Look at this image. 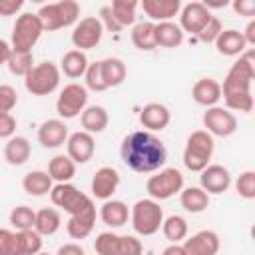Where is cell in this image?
<instances>
[{
  "label": "cell",
  "instance_id": "cell-5",
  "mask_svg": "<svg viewBox=\"0 0 255 255\" xmlns=\"http://www.w3.org/2000/svg\"><path fill=\"white\" fill-rule=\"evenodd\" d=\"M131 227L137 235L149 237L161 229L163 223V209L155 199H137L129 209Z\"/></svg>",
  "mask_w": 255,
  "mask_h": 255
},
{
  "label": "cell",
  "instance_id": "cell-42",
  "mask_svg": "<svg viewBox=\"0 0 255 255\" xmlns=\"http://www.w3.org/2000/svg\"><path fill=\"white\" fill-rule=\"evenodd\" d=\"M86 78V90H92V92H104L108 90L106 84H104V78H102V68H100V62H92L88 64V70L84 74Z\"/></svg>",
  "mask_w": 255,
  "mask_h": 255
},
{
  "label": "cell",
  "instance_id": "cell-4",
  "mask_svg": "<svg viewBox=\"0 0 255 255\" xmlns=\"http://www.w3.org/2000/svg\"><path fill=\"white\" fill-rule=\"evenodd\" d=\"M44 32H54L60 28H68L72 24H78L80 18V4L76 0H60V2H50L40 6V10L36 12Z\"/></svg>",
  "mask_w": 255,
  "mask_h": 255
},
{
  "label": "cell",
  "instance_id": "cell-28",
  "mask_svg": "<svg viewBox=\"0 0 255 255\" xmlns=\"http://www.w3.org/2000/svg\"><path fill=\"white\" fill-rule=\"evenodd\" d=\"M183 44V30L175 22L155 24V46L157 48H177Z\"/></svg>",
  "mask_w": 255,
  "mask_h": 255
},
{
  "label": "cell",
  "instance_id": "cell-25",
  "mask_svg": "<svg viewBox=\"0 0 255 255\" xmlns=\"http://www.w3.org/2000/svg\"><path fill=\"white\" fill-rule=\"evenodd\" d=\"M32 155V145L24 135H12L4 145V159L10 165H24Z\"/></svg>",
  "mask_w": 255,
  "mask_h": 255
},
{
  "label": "cell",
  "instance_id": "cell-6",
  "mask_svg": "<svg viewBox=\"0 0 255 255\" xmlns=\"http://www.w3.org/2000/svg\"><path fill=\"white\" fill-rule=\"evenodd\" d=\"M44 32V26L34 12H24L16 18L12 28V52H32L36 42L40 40Z\"/></svg>",
  "mask_w": 255,
  "mask_h": 255
},
{
  "label": "cell",
  "instance_id": "cell-19",
  "mask_svg": "<svg viewBox=\"0 0 255 255\" xmlns=\"http://www.w3.org/2000/svg\"><path fill=\"white\" fill-rule=\"evenodd\" d=\"M169 122H171V112L167 110V106L159 102L145 104L139 112V124L145 128V131H161L169 126Z\"/></svg>",
  "mask_w": 255,
  "mask_h": 255
},
{
  "label": "cell",
  "instance_id": "cell-50",
  "mask_svg": "<svg viewBox=\"0 0 255 255\" xmlns=\"http://www.w3.org/2000/svg\"><path fill=\"white\" fill-rule=\"evenodd\" d=\"M56 255H86V251L78 243H66L56 251Z\"/></svg>",
  "mask_w": 255,
  "mask_h": 255
},
{
  "label": "cell",
  "instance_id": "cell-17",
  "mask_svg": "<svg viewBox=\"0 0 255 255\" xmlns=\"http://www.w3.org/2000/svg\"><path fill=\"white\" fill-rule=\"evenodd\" d=\"M120 173L116 167H110V165H104L100 167L94 177H92V193L96 199H102V201H108L112 199V195L118 191L120 187Z\"/></svg>",
  "mask_w": 255,
  "mask_h": 255
},
{
  "label": "cell",
  "instance_id": "cell-24",
  "mask_svg": "<svg viewBox=\"0 0 255 255\" xmlns=\"http://www.w3.org/2000/svg\"><path fill=\"white\" fill-rule=\"evenodd\" d=\"M217 52L223 54V56H241L245 50H247V44H245V38L239 30H221V34L217 36V40L213 42Z\"/></svg>",
  "mask_w": 255,
  "mask_h": 255
},
{
  "label": "cell",
  "instance_id": "cell-34",
  "mask_svg": "<svg viewBox=\"0 0 255 255\" xmlns=\"http://www.w3.org/2000/svg\"><path fill=\"white\" fill-rule=\"evenodd\" d=\"M62 225L60 211L54 207H44L36 211V221H34V231H38L42 237L44 235H54Z\"/></svg>",
  "mask_w": 255,
  "mask_h": 255
},
{
  "label": "cell",
  "instance_id": "cell-39",
  "mask_svg": "<svg viewBox=\"0 0 255 255\" xmlns=\"http://www.w3.org/2000/svg\"><path fill=\"white\" fill-rule=\"evenodd\" d=\"M6 66L14 76L26 78L28 72L34 68V56H32V52H12Z\"/></svg>",
  "mask_w": 255,
  "mask_h": 255
},
{
  "label": "cell",
  "instance_id": "cell-46",
  "mask_svg": "<svg viewBox=\"0 0 255 255\" xmlns=\"http://www.w3.org/2000/svg\"><path fill=\"white\" fill-rule=\"evenodd\" d=\"M14 133H16V120H14V116L0 112V137L2 139H10Z\"/></svg>",
  "mask_w": 255,
  "mask_h": 255
},
{
  "label": "cell",
  "instance_id": "cell-16",
  "mask_svg": "<svg viewBox=\"0 0 255 255\" xmlns=\"http://www.w3.org/2000/svg\"><path fill=\"white\" fill-rule=\"evenodd\" d=\"M199 183H201V189L209 195H219L223 191L229 189L231 185V173L227 167L219 165V163H211L207 165L203 171H199Z\"/></svg>",
  "mask_w": 255,
  "mask_h": 255
},
{
  "label": "cell",
  "instance_id": "cell-11",
  "mask_svg": "<svg viewBox=\"0 0 255 255\" xmlns=\"http://www.w3.org/2000/svg\"><path fill=\"white\" fill-rule=\"evenodd\" d=\"M88 106V90L76 82L64 86L56 100V112L62 120H74L78 118Z\"/></svg>",
  "mask_w": 255,
  "mask_h": 255
},
{
  "label": "cell",
  "instance_id": "cell-26",
  "mask_svg": "<svg viewBox=\"0 0 255 255\" xmlns=\"http://www.w3.org/2000/svg\"><path fill=\"white\" fill-rule=\"evenodd\" d=\"M80 122L84 131L94 135V133H102L108 128L110 116L104 106H86V110L80 114Z\"/></svg>",
  "mask_w": 255,
  "mask_h": 255
},
{
  "label": "cell",
  "instance_id": "cell-41",
  "mask_svg": "<svg viewBox=\"0 0 255 255\" xmlns=\"http://www.w3.org/2000/svg\"><path fill=\"white\" fill-rule=\"evenodd\" d=\"M20 233V247L22 255H36L42 251V235L34 229L28 231H18Z\"/></svg>",
  "mask_w": 255,
  "mask_h": 255
},
{
  "label": "cell",
  "instance_id": "cell-36",
  "mask_svg": "<svg viewBox=\"0 0 255 255\" xmlns=\"http://www.w3.org/2000/svg\"><path fill=\"white\" fill-rule=\"evenodd\" d=\"M139 2L137 0H114L110 4V10L116 18V22L124 28V26H131L135 22V10H137Z\"/></svg>",
  "mask_w": 255,
  "mask_h": 255
},
{
  "label": "cell",
  "instance_id": "cell-31",
  "mask_svg": "<svg viewBox=\"0 0 255 255\" xmlns=\"http://www.w3.org/2000/svg\"><path fill=\"white\" fill-rule=\"evenodd\" d=\"M100 68H102V78H104V84L106 88H116L120 86L126 76H128V68L124 64V60L120 58H104L100 60Z\"/></svg>",
  "mask_w": 255,
  "mask_h": 255
},
{
  "label": "cell",
  "instance_id": "cell-2",
  "mask_svg": "<svg viewBox=\"0 0 255 255\" xmlns=\"http://www.w3.org/2000/svg\"><path fill=\"white\" fill-rule=\"evenodd\" d=\"M253 80H255V52L247 50L229 68L221 84V98L229 112L233 110V112L249 114L253 110V94H251Z\"/></svg>",
  "mask_w": 255,
  "mask_h": 255
},
{
  "label": "cell",
  "instance_id": "cell-32",
  "mask_svg": "<svg viewBox=\"0 0 255 255\" xmlns=\"http://www.w3.org/2000/svg\"><path fill=\"white\" fill-rule=\"evenodd\" d=\"M48 175L56 183H70V179L76 175V163L68 155L58 153L48 163Z\"/></svg>",
  "mask_w": 255,
  "mask_h": 255
},
{
  "label": "cell",
  "instance_id": "cell-12",
  "mask_svg": "<svg viewBox=\"0 0 255 255\" xmlns=\"http://www.w3.org/2000/svg\"><path fill=\"white\" fill-rule=\"evenodd\" d=\"M104 36V26L100 22L98 16H86L82 20H78V24L74 26V32H72V44L76 50L80 52H86V50H92L100 44Z\"/></svg>",
  "mask_w": 255,
  "mask_h": 255
},
{
  "label": "cell",
  "instance_id": "cell-3",
  "mask_svg": "<svg viewBox=\"0 0 255 255\" xmlns=\"http://www.w3.org/2000/svg\"><path fill=\"white\" fill-rule=\"evenodd\" d=\"M213 149H215V141L211 133H207L205 129L191 131L183 149V165L189 171H197V173L203 171L209 165Z\"/></svg>",
  "mask_w": 255,
  "mask_h": 255
},
{
  "label": "cell",
  "instance_id": "cell-40",
  "mask_svg": "<svg viewBox=\"0 0 255 255\" xmlns=\"http://www.w3.org/2000/svg\"><path fill=\"white\" fill-rule=\"evenodd\" d=\"M0 255H22L18 231L0 229Z\"/></svg>",
  "mask_w": 255,
  "mask_h": 255
},
{
  "label": "cell",
  "instance_id": "cell-35",
  "mask_svg": "<svg viewBox=\"0 0 255 255\" xmlns=\"http://www.w3.org/2000/svg\"><path fill=\"white\" fill-rule=\"evenodd\" d=\"M131 42L141 52L155 50V24L153 22H139L131 30Z\"/></svg>",
  "mask_w": 255,
  "mask_h": 255
},
{
  "label": "cell",
  "instance_id": "cell-45",
  "mask_svg": "<svg viewBox=\"0 0 255 255\" xmlns=\"http://www.w3.org/2000/svg\"><path fill=\"white\" fill-rule=\"evenodd\" d=\"M221 22H219V18H215V16H211V20L203 26V30L197 34V38L201 40V42H205V44H211V42H215L217 40V36L221 34Z\"/></svg>",
  "mask_w": 255,
  "mask_h": 255
},
{
  "label": "cell",
  "instance_id": "cell-47",
  "mask_svg": "<svg viewBox=\"0 0 255 255\" xmlns=\"http://www.w3.org/2000/svg\"><path fill=\"white\" fill-rule=\"evenodd\" d=\"M100 22H102V26H104V30H110V32H120L122 30V26L116 22V18H114V14H112V10H110V6H102L100 8Z\"/></svg>",
  "mask_w": 255,
  "mask_h": 255
},
{
  "label": "cell",
  "instance_id": "cell-48",
  "mask_svg": "<svg viewBox=\"0 0 255 255\" xmlns=\"http://www.w3.org/2000/svg\"><path fill=\"white\" fill-rule=\"evenodd\" d=\"M24 6V0H0V16H14Z\"/></svg>",
  "mask_w": 255,
  "mask_h": 255
},
{
  "label": "cell",
  "instance_id": "cell-30",
  "mask_svg": "<svg viewBox=\"0 0 255 255\" xmlns=\"http://www.w3.org/2000/svg\"><path fill=\"white\" fill-rule=\"evenodd\" d=\"M88 64H90V62H88L86 52L70 50V52H66V54L62 56V60H60V72H64V76L76 80V78H80V76L86 74Z\"/></svg>",
  "mask_w": 255,
  "mask_h": 255
},
{
  "label": "cell",
  "instance_id": "cell-13",
  "mask_svg": "<svg viewBox=\"0 0 255 255\" xmlns=\"http://www.w3.org/2000/svg\"><path fill=\"white\" fill-rule=\"evenodd\" d=\"M203 126L205 131L217 137H229L237 131V118L233 112H229L227 108H207L203 114Z\"/></svg>",
  "mask_w": 255,
  "mask_h": 255
},
{
  "label": "cell",
  "instance_id": "cell-43",
  "mask_svg": "<svg viewBox=\"0 0 255 255\" xmlns=\"http://www.w3.org/2000/svg\"><path fill=\"white\" fill-rule=\"evenodd\" d=\"M235 189L243 199H253L255 197V171L251 169L243 171L235 181Z\"/></svg>",
  "mask_w": 255,
  "mask_h": 255
},
{
  "label": "cell",
  "instance_id": "cell-10",
  "mask_svg": "<svg viewBox=\"0 0 255 255\" xmlns=\"http://www.w3.org/2000/svg\"><path fill=\"white\" fill-rule=\"evenodd\" d=\"M50 199L56 207L64 209L70 215H78V213L94 207V201L72 183H56L50 191Z\"/></svg>",
  "mask_w": 255,
  "mask_h": 255
},
{
  "label": "cell",
  "instance_id": "cell-18",
  "mask_svg": "<svg viewBox=\"0 0 255 255\" xmlns=\"http://www.w3.org/2000/svg\"><path fill=\"white\" fill-rule=\"evenodd\" d=\"M219 245V235L211 229H203L183 241V251L185 255H217Z\"/></svg>",
  "mask_w": 255,
  "mask_h": 255
},
{
  "label": "cell",
  "instance_id": "cell-22",
  "mask_svg": "<svg viewBox=\"0 0 255 255\" xmlns=\"http://www.w3.org/2000/svg\"><path fill=\"white\" fill-rule=\"evenodd\" d=\"M191 98L199 106L213 108L221 100V84L215 78H199L191 88Z\"/></svg>",
  "mask_w": 255,
  "mask_h": 255
},
{
  "label": "cell",
  "instance_id": "cell-38",
  "mask_svg": "<svg viewBox=\"0 0 255 255\" xmlns=\"http://www.w3.org/2000/svg\"><path fill=\"white\" fill-rule=\"evenodd\" d=\"M34 221H36V211L28 205H18L10 211V225L16 231H28L34 229Z\"/></svg>",
  "mask_w": 255,
  "mask_h": 255
},
{
  "label": "cell",
  "instance_id": "cell-8",
  "mask_svg": "<svg viewBox=\"0 0 255 255\" xmlns=\"http://www.w3.org/2000/svg\"><path fill=\"white\" fill-rule=\"evenodd\" d=\"M94 249L98 255H141L143 245L133 235H118L112 231H104L96 237Z\"/></svg>",
  "mask_w": 255,
  "mask_h": 255
},
{
  "label": "cell",
  "instance_id": "cell-27",
  "mask_svg": "<svg viewBox=\"0 0 255 255\" xmlns=\"http://www.w3.org/2000/svg\"><path fill=\"white\" fill-rule=\"evenodd\" d=\"M100 217L108 227H122L129 219V209L120 199H108L100 207Z\"/></svg>",
  "mask_w": 255,
  "mask_h": 255
},
{
  "label": "cell",
  "instance_id": "cell-33",
  "mask_svg": "<svg viewBox=\"0 0 255 255\" xmlns=\"http://www.w3.org/2000/svg\"><path fill=\"white\" fill-rule=\"evenodd\" d=\"M179 203L189 213H201L209 207V195L201 187H185L179 191Z\"/></svg>",
  "mask_w": 255,
  "mask_h": 255
},
{
  "label": "cell",
  "instance_id": "cell-1",
  "mask_svg": "<svg viewBox=\"0 0 255 255\" xmlns=\"http://www.w3.org/2000/svg\"><path fill=\"white\" fill-rule=\"evenodd\" d=\"M122 161L135 173L159 171L167 161V147L151 131L137 129L128 133L120 145Z\"/></svg>",
  "mask_w": 255,
  "mask_h": 255
},
{
  "label": "cell",
  "instance_id": "cell-49",
  "mask_svg": "<svg viewBox=\"0 0 255 255\" xmlns=\"http://www.w3.org/2000/svg\"><path fill=\"white\" fill-rule=\"evenodd\" d=\"M233 10L239 16H255V2L253 0H235Z\"/></svg>",
  "mask_w": 255,
  "mask_h": 255
},
{
  "label": "cell",
  "instance_id": "cell-20",
  "mask_svg": "<svg viewBox=\"0 0 255 255\" xmlns=\"http://www.w3.org/2000/svg\"><path fill=\"white\" fill-rule=\"evenodd\" d=\"M68 139V126L64 120H46L38 128V141L46 149H56Z\"/></svg>",
  "mask_w": 255,
  "mask_h": 255
},
{
  "label": "cell",
  "instance_id": "cell-14",
  "mask_svg": "<svg viewBox=\"0 0 255 255\" xmlns=\"http://www.w3.org/2000/svg\"><path fill=\"white\" fill-rule=\"evenodd\" d=\"M211 12L203 6V2H187L181 10H179V28L189 34H199L203 30V26L211 20Z\"/></svg>",
  "mask_w": 255,
  "mask_h": 255
},
{
  "label": "cell",
  "instance_id": "cell-29",
  "mask_svg": "<svg viewBox=\"0 0 255 255\" xmlns=\"http://www.w3.org/2000/svg\"><path fill=\"white\" fill-rule=\"evenodd\" d=\"M22 187L28 195H34V197H42V195H48L52 191V177L48 175V171H42V169H34V171H28L22 179Z\"/></svg>",
  "mask_w": 255,
  "mask_h": 255
},
{
  "label": "cell",
  "instance_id": "cell-23",
  "mask_svg": "<svg viewBox=\"0 0 255 255\" xmlns=\"http://www.w3.org/2000/svg\"><path fill=\"white\" fill-rule=\"evenodd\" d=\"M96 225V205L78 213V215H70L68 223H66V231L72 239H86Z\"/></svg>",
  "mask_w": 255,
  "mask_h": 255
},
{
  "label": "cell",
  "instance_id": "cell-52",
  "mask_svg": "<svg viewBox=\"0 0 255 255\" xmlns=\"http://www.w3.org/2000/svg\"><path fill=\"white\" fill-rule=\"evenodd\" d=\"M10 54H12V46H10L6 40H2V38H0V66L8 62Z\"/></svg>",
  "mask_w": 255,
  "mask_h": 255
},
{
  "label": "cell",
  "instance_id": "cell-7",
  "mask_svg": "<svg viewBox=\"0 0 255 255\" xmlns=\"http://www.w3.org/2000/svg\"><path fill=\"white\" fill-rule=\"evenodd\" d=\"M24 86L32 96H48L60 86V68L50 60L34 64L24 78Z\"/></svg>",
  "mask_w": 255,
  "mask_h": 255
},
{
  "label": "cell",
  "instance_id": "cell-15",
  "mask_svg": "<svg viewBox=\"0 0 255 255\" xmlns=\"http://www.w3.org/2000/svg\"><path fill=\"white\" fill-rule=\"evenodd\" d=\"M66 149H68V157L74 161V163H88L92 157H94V151H96V141H94V135L80 129V131H74L68 135L66 139Z\"/></svg>",
  "mask_w": 255,
  "mask_h": 255
},
{
  "label": "cell",
  "instance_id": "cell-51",
  "mask_svg": "<svg viewBox=\"0 0 255 255\" xmlns=\"http://www.w3.org/2000/svg\"><path fill=\"white\" fill-rule=\"evenodd\" d=\"M241 34H243L247 46H255V20H251V22L245 26V32H241Z\"/></svg>",
  "mask_w": 255,
  "mask_h": 255
},
{
  "label": "cell",
  "instance_id": "cell-21",
  "mask_svg": "<svg viewBox=\"0 0 255 255\" xmlns=\"http://www.w3.org/2000/svg\"><path fill=\"white\" fill-rule=\"evenodd\" d=\"M139 6L145 12V16H149V20H153V24L171 22V18L177 16L181 10L179 0H143Z\"/></svg>",
  "mask_w": 255,
  "mask_h": 255
},
{
  "label": "cell",
  "instance_id": "cell-9",
  "mask_svg": "<svg viewBox=\"0 0 255 255\" xmlns=\"http://www.w3.org/2000/svg\"><path fill=\"white\" fill-rule=\"evenodd\" d=\"M181 189H183V173L175 167L159 169L155 175H151L145 181V191L149 193V199H155V201L169 199Z\"/></svg>",
  "mask_w": 255,
  "mask_h": 255
},
{
  "label": "cell",
  "instance_id": "cell-54",
  "mask_svg": "<svg viewBox=\"0 0 255 255\" xmlns=\"http://www.w3.org/2000/svg\"><path fill=\"white\" fill-rule=\"evenodd\" d=\"M36 255H50V253H42V251H40V253H36Z\"/></svg>",
  "mask_w": 255,
  "mask_h": 255
},
{
  "label": "cell",
  "instance_id": "cell-37",
  "mask_svg": "<svg viewBox=\"0 0 255 255\" xmlns=\"http://www.w3.org/2000/svg\"><path fill=\"white\" fill-rule=\"evenodd\" d=\"M161 231H163V235H165V239L169 243H179V241H183L187 237V221L181 215L163 217Z\"/></svg>",
  "mask_w": 255,
  "mask_h": 255
},
{
  "label": "cell",
  "instance_id": "cell-44",
  "mask_svg": "<svg viewBox=\"0 0 255 255\" xmlns=\"http://www.w3.org/2000/svg\"><path fill=\"white\" fill-rule=\"evenodd\" d=\"M18 104V92L8 86V84H0V112L10 114Z\"/></svg>",
  "mask_w": 255,
  "mask_h": 255
},
{
  "label": "cell",
  "instance_id": "cell-53",
  "mask_svg": "<svg viewBox=\"0 0 255 255\" xmlns=\"http://www.w3.org/2000/svg\"><path fill=\"white\" fill-rule=\"evenodd\" d=\"M161 255H185V251H183V245L171 243V245H167V247L161 251Z\"/></svg>",
  "mask_w": 255,
  "mask_h": 255
}]
</instances>
